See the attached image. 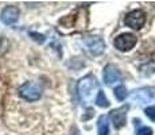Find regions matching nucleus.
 <instances>
[{
  "mask_svg": "<svg viewBox=\"0 0 155 135\" xmlns=\"http://www.w3.org/2000/svg\"><path fill=\"white\" fill-rule=\"evenodd\" d=\"M113 95H115V97L117 99V100H124L127 96V88L124 85H119L115 88V91H113Z\"/></svg>",
  "mask_w": 155,
  "mask_h": 135,
  "instance_id": "obj_12",
  "label": "nucleus"
},
{
  "mask_svg": "<svg viewBox=\"0 0 155 135\" xmlns=\"http://www.w3.org/2000/svg\"><path fill=\"white\" fill-rule=\"evenodd\" d=\"M73 135H80V134H78V133H77V131H76V134H73Z\"/></svg>",
  "mask_w": 155,
  "mask_h": 135,
  "instance_id": "obj_15",
  "label": "nucleus"
},
{
  "mask_svg": "<svg viewBox=\"0 0 155 135\" xmlns=\"http://www.w3.org/2000/svg\"><path fill=\"white\" fill-rule=\"evenodd\" d=\"M136 42H138L136 35L131 34V32H123L113 39V46L120 52H130L135 47Z\"/></svg>",
  "mask_w": 155,
  "mask_h": 135,
  "instance_id": "obj_3",
  "label": "nucleus"
},
{
  "mask_svg": "<svg viewBox=\"0 0 155 135\" xmlns=\"http://www.w3.org/2000/svg\"><path fill=\"white\" fill-rule=\"evenodd\" d=\"M97 88H99V84H97V81L93 76H85L77 84V91H78L80 99L84 101L89 100Z\"/></svg>",
  "mask_w": 155,
  "mask_h": 135,
  "instance_id": "obj_1",
  "label": "nucleus"
},
{
  "mask_svg": "<svg viewBox=\"0 0 155 135\" xmlns=\"http://www.w3.org/2000/svg\"><path fill=\"white\" fill-rule=\"evenodd\" d=\"M128 106H123V107H119L116 110H112L111 113H109V118L115 126V128H121L126 126L127 123V112H128Z\"/></svg>",
  "mask_w": 155,
  "mask_h": 135,
  "instance_id": "obj_6",
  "label": "nucleus"
},
{
  "mask_svg": "<svg viewBox=\"0 0 155 135\" xmlns=\"http://www.w3.org/2000/svg\"><path fill=\"white\" fill-rule=\"evenodd\" d=\"M136 135H153V130L150 127H142L138 130Z\"/></svg>",
  "mask_w": 155,
  "mask_h": 135,
  "instance_id": "obj_14",
  "label": "nucleus"
},
{
  "mask_svg": "<svg viewBox=\"0 0 155 135\" xmlns=\"http://www.w3.org/2000/svg\"><path fill=\"white\" fill-rule=\"evenodd\" d=\"M85 45L93 56H100L105 49V43L100 37H86Z\"/></svg>",
  "mask_w": 155,
  "mask_h": 135,
  "instance_id": "obj_8",
  "label": "nucleus"
},
{
  "mask_svg": "<svg viewBox=\"0 0 155 135\" xmlns=\"http://www.w3.org/2000/svg\"><path fill=\"white\" fill-rule=\"evenodd\" d=\"M94 103H96V106H99L101 108L109 107V100L107 99V96H105V93H104L103 91H99V93H97V97H96V100H94Z\"/></svg>",
  "mask_w": 155,
  "mask_h": 135,
  "instance_id": "obj_11",
  "label": "nucleus"
},
{
  "mask_svg": "<svg viewBox=\"0 0 155 135\" xmlns=\"http://www.w3.org/2000/svg\"><path fill=\"white\" fill-rule=\"evenodd\" d=\"M151 91H154V89L153 88H142V89H139V91H135L134 97L139 99L140 96H143L140 99V101H148V100H151L154 96V92H151Z\"/></svg>",
  "mask_w": 155,
  "mask_h": 135,
  "instance_id": "obj_10",
  "label": "nucleus"
},
{
  "mask_svg": "<svg viewBox=\"0 0 155 135\" xmlns=\"http://www.w3.org/2000/svg\"><path fill=\"white\" fill-rule=\"evenodd\" d=\"M18 92H19L20 97L25 99L26 101H37L42 96L41 86L37 83H32V81H27V83L22 84L18 89Z\"/></svg>",
  "mask_w": 155,
  "mask_h": 135,
  "instance_id": "obj_2",
  "label": "nucleus"
},
{
  "mask_svg": "<svg viewBox=\"0 0 155 135\" xmlns=\"http://www.w3.org/2000/svg\"><path fill=\"white\" fill-rule=\"evenodd\" d=\"M103 80L107 85H112V84L121 81V73L115 65L108 64L103 70Z\"/></svg>",
  "mask_w": 155,
  "mask_h": 135,
  "instance_id": "obj_7",
  "label": "nucleus"
},
{
  "mask_svg": "<svg viewBox=\"0 0 155 135\" xmlns=\"http://www.w3.org/2000/svg\"><path fill=\"white\" fill-rule=\"evenodd\" d=\"M97 133L99 135H109V118L101 115L97 120Z\"/></svg>",
  "mask_w": 155,
  "mask_h": 135,
  "instance_id": "obj_9",
  "label": "nucleus"
},
{
  "mask_svg": "<svg viewBox=\"0 0 155 135\" xmlns=\"http://www.w3.org/2000/svg\"><path fill=\"white\" fill-rule=\"evenodd\" d=\"M146 23V12L142 10H134L124 18V25L134 30H140Z\"/></svg>",
  "mask_w": 155,
  "mask_h": 135,
  "instance_id": "obj_4",
  "label": "nucleus"
},
{
  "mask_svg": "<svg viewBox=\"0 0 155 135\" xmlns=\"http://www.w3.org/2000/svg\"><path fill=\"white\" fill-rule=\"evenodd\" d=\"M144 113L151 122H155V106H151V107H147L144 110Z\"/></svg>",
  "mask_w": 155,
  "mask_h": 135,
  "instance_id": "obj_13",
  "label": "nucleus"
},
{
  "mask_svg": "<svg viewBox=\"0 0 155 135\" xmlns=\"http://www.w3.org/2000/svg\"><path fill=\"white\" fill-rule=\"evenodd\" d=\"M19 15H20V11L16 5H7V7H4L3 11L0 12V20H2V23H4V25L11 26L18 22Z\"/></svg>",
  "mask_w": 155,
  "mask_h": 135,
  "instance_id": "obj_5",
  "label": "nucleus"
}]
</instances>
